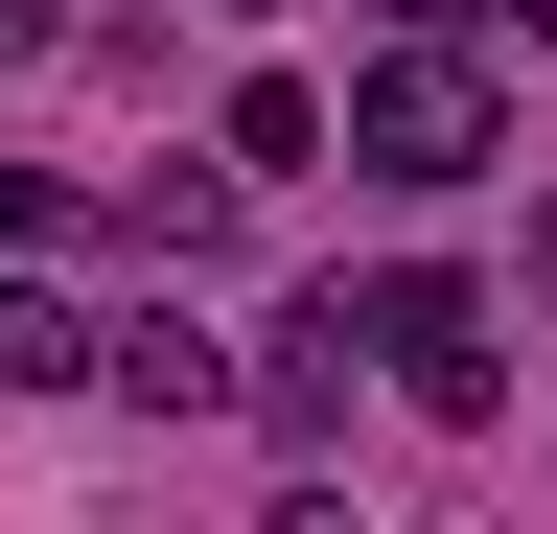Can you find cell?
<instances>
[{
    "label": "cell",
    "mask_w": 557,
    "mask_h": 534,
    "mask_svg": "<svg viewBox=\"0 0 557 534\" xmlns=\"http://www.w3.org/2000/svg\"><path fill=\"white\" fill-rule=\"evenodd\" d=\"M372 186H487V140H511V94L465 71V24H395L372 71H348V116H325Z\"/></svg>",
    "instance_id": "1"
},
{
    "label": "cell",
    "mask_w": 557,
    "mask_h": 534,
    "mask_svg": "<svg viewBox=\"0 0 557 534\" xmlns=\"http://www.w3.org/2000/svg\"><path fill=\"white\" fill-rule=\"evenodd\" d=\"M325 325L372 349L418 419H487V280H442V256H395V280H325Z\"/></svg>",
    "instance_id": "2"
},
{
    "label": "cell",
    "mask_w": 557,
    "mask_h": 534,
    "mask_svg": "<svg viewBox=\"0 0 557 534\" xmlns=\"http://www.w3.org/2000/svg\"><path fill=\"white\" fill-rule=\"evenodd\" d=\"M94 372L139 395V419H209V395H233V349H209L186 302H139V325H94Z\"/></svg>",
    "instance_id": "3"
},
{
    "label": "cell",
    "mask_w": 557,
    "mask_h": 534,
    "mask_svg": "<svg viewBox=\"0 0 557 534\" xmlns=\"http://www.w3.org/2000/svg\"><path fill=\"white\" fill-rule=\"evenodd\" d=\"M233 395H256V419H278V442H325V419H348V325L302 302V325H278V349L233 372Z\"/></svg>",
    "instance_id": "4"
},
{
    "label": "cell",
    "mask_w": 557,
    "mask_h": 534,
    "mask_svg": "<svg viewBox=\"0 0 557 534\" xmlns=\"http://www.w3.org/2000/svg\"><path fill=\"white\" fill-rule=\"evenodd\" d=\"M94 372V302H47V280H0V395H70Z\"/></svg>",
    "instance_id": "5"
},
{
    "label": "cell",
    "mask_w": 557,
    "mask_h": 534,
    "mask_svg": "<svg viewBox=\"0 0 557 534\" xmlns=\"http://www.w3.org/2000/svg\"><path fill=\"white\" fill-rule=\"evenodd\" d=\"M278 163H325V94H302V71H256V94H233V186H278Z\"/></svg>",
    "instance_id": "6"
},
{
    "label": "cell",
    "mask_w": 557,
    "mask_h": 534,
    "mask_svg": "<svg viewBox=\"0 0 557 534\" xmlns=\"http://www.w3.org/2000/svg\"><path fill=\"white\" fill-rule=\"evenodd\" d=\"M47 24H70V0H0V71H24V47H47Z\"/></svg>",
    "instance_id": "7"
},
{
    "label": "cell",
    "mask_w": 557,
    "mask_h": 534,
    "mask_svg": "<svg viewBox=\"0 0 557 534\" xmlns=\"http://www.w3.org/2000/svg\"><path fill=\"white\" fill-rule=\"evenodd\" d=\"M487 24H511V47H534V71H557V0H487Z\"/></svg>",
    "instance_id": "8"
},
{
    "label": "cell",
    "mask_w": 557,
    "mask_h": 534,
    "mask_svg": "<svg viewBox=\"0 0 557 534\" xmlns=\"http://www.w3.org/2000/svg\"><path fill=\"white\" fill-rule=\"evenodd\" d=\"M372 24H487V0H372Z\"/></svg>",
    "instance_id": "9"
},
{
    "label": "cell",
    "mask_w": 557,
    "mask_h": 534,
    "mask_svg": "<svg viewBox=\"0 0 557 534\" xmlns=\"http://www.w3.org/2000/svg\"><path fill=\"white\" fill-rule=\"evenodd\" d=\"M534 280H557V186H534Z\"/></svg>",
    "instance_id": "10"
},
{
    "label": "cell",
    "mask_w": 557,
    "mask_h": 534,
    "mask_svg": "<svg viewBox=\"0 0 557 534\" xmlns=\"http://www.w3.org/2000/svg\"><path fill=\"white\" fill-rule=\"evenodd\" d=\"M209 24H278V0H209Z\"/></svg>",
    "instance_id": "11"
}]
</instances>
